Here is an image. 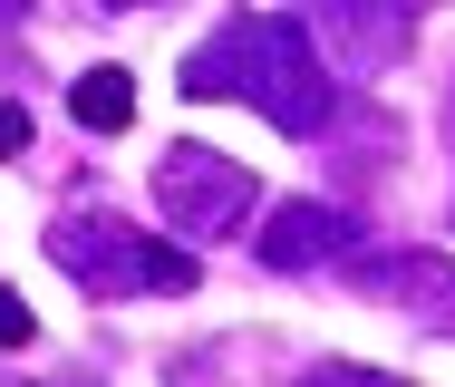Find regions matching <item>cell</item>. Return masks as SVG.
<instances>
[{"label":"cell","instance_id":"1","mask_svg":"<svg viewBox=\"0 0 455 387\" xmlns=\"http://www.w3.org/2000/svg\"><path fill=\"white\" fill-rule=\"evenodd\" d=\"M184 97H243L262 107L281 136H320L330 126V59L310 39V20H281V10H243L223 20L194 59H184Z\"/></svg>","mask_w":455,"mask_h":387},{"label":"cell","instance_id":"2","mask_svg":"<svg viewBox=\"0 0 455 387\" xmlns=\"http://www.w3.org/2000/svg\"><path fill=\"white\" fill-rule=\"evenodd\" d=\"M49 262H59L78 290H97V300H126V290L184 300V290L204 281L184 242H146V233L116 223V213H59V223H49Z\"/></svg>","mask_w":455,"mask_h":387},{"label":"cell","instance_id":"3","mask_svg":"<svg viewBox=\"0 0 455 387\" xmlns=\"http://www.w3.org/2000/svg\"><path fill=\"white\" fill-rule=\"evenodd\" d=\"M252 175L233 165V155H213V146H165L156 155V203H165V223H175L184 242H223V233H243L252 223Z\"/></svg>","mask_w":455,"mask_h":387},{"label":"cell","instance_id":"4","mask_svg":"<svg viewBox=\"0 0 455 387\" xmlns=\"http://www.w3.org/2000/svg\"><path fill=\"white\" fill-rule=\"evenodd\" d=\"M359 252V213L349 203H320V194H291L272 223H262V272H320Z\"/></svg>","mask_w":455,"mask_h":387},{"label":"cell","instance_id":"5","mask_svg":"<svg viewBox=\"0 0 455 387\" xmlns=\"http://www.w3.org/2000/svg\"><path fill=\"white\" fill-rule=\"evenodd\" d=\"M310 39H320V59L330 68H349V78H368V68H387L397 59V10L387 0H310Z\"/></svg>","mask_w":455,"mask_h":387},{"label":"cell","instance_id":"6","mask_svg":"<svg viewBox=\"0 0 455 387\" xmlns=\"http://www.w3.org/2000/svg\"><path fill=\"white\" fill-rule=\"evenodd\" d=\"M68 116H78L88 136H126V126H136V78H126V68H88V78L68 88Z\"/></svg>","mask_w":455,"mask_h":387},{"label":"cell","instance_id":"7","mask_svg":"<svg viewBox=\"0 0 455 387\" xmlns=\"http://www.w3.org/2000/svg\"><path fill=\"white\" fill-rule=\"evenodd\" d=\"M397 281H387V300H407L417 320H436V329H455V262H436V252H407V262H387Z\"/></svg>","mask_w":455,"mask_h":387},{"label":"cell","instance_id":"8","mask_svg":"<svg viewBox=\"0 0 455 387\" xmlns=\"http://www.w3.org/2000/svg\"><path fill=\"white\" fill-rule=\"evenodd\" d=\"M29 339H39V320H29V300H20V290H0V349L20 359Z\"/></svg>","mask_w":455,"mask_h":387},{"label":"cell","instance_id":"9","mask_svg":"<svg viewBox=\"0 0 455 387\" xmlns=\"http://www.w3.org/2000/svg\"><path fill=\"white\" fill-rule=\"evenodd\" d=\"M300 387H407V378H378V368H359V359H330V368H310Z\"/></svg>","mask_w":455,"mask_h":387},{"label":"cell","instance_id":"10","mask_svg":"<svg viewBox=\"0 0 455 387\" xmlns=\"http://www.w3.org/2000/svg\"><path fill=\"white\" fill-rule=\"evenodd\" d=\"M10 155H29V107H20V97H0V165H10Z\"/></svg>","mask_w":455,"mask_h":387},{"label":"cell","instance_id":"11","mask_svg":"<svg viewBox=\"0 0 455 387\" xmlns=\"http://www.w3.org/2000/svg\"><path fill=\"white\" fill-rule=\"evenodd\" d=\"M20 20H29V0H0V29H20Z\"/></svg>","mask_w":455,"mask_h":387},{"label":"cell","instance_id":"12","mask_svg":"<svg viewBox=\"0 0 455 387\" xmlns=\"http://www.w3.org/2000/svg\"><path fill=\"white\" fill-rule=\"evenodd\" d=\"M107 10H156V0H107Z\"/></svg>","mask_w":455,"mask_h":387}]
</instances>
